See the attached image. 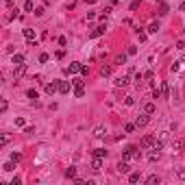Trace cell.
<instances>
[{"label": "cell", "instance_id": "cell-25", "mask_svg": "<svg viewBox=\"0 0 185 185\" xmlns=\"http://www.w3.org/2000/svg\"><path fill=\"white\" fill-rule=\"evenodd\" d=\"M172 148L174 150H183V140H172Z\"/></svg>", "mask_w": 185, "mask_h": 185}, {"label": "cell", "instance_id": "cell-46", "mask_svg": "<svg viewBox=\"0 0 185 185\" xmlns=\"http://www.w3.org/2000/svg\"><path fill=\"white\" fill-rule=\"evenodd\" d=\"M85 2H87V5H94V2H96V0H85Z\"/></svg>", "mask_w": 185, "mask_h": 185}, {"label": "cell", "instance_id": "cell-49", "mask_svg": "<svg viewBox=\"0 0 185 185\" xmlns=\"http://www.w3.org/2000/svg\"><path fill=\"white\" fill-rule=\"evenodd\" d=\"M7 5H13V0H7Z\"/></svg>", "mask_w": 185, "mask_h": 185}, {"label": "cell", "instance_id": "cell-40", "mask_svg": "<svg viewBox=\"0 0 185 185\" xmlns=\"http://www.w3.org/2000/svg\"><path fill=\"white\" fill-rule=\"evenodd\" d=\"M137 35H140V41H146V33L144 31H137Z\"/></svg>", "mask_w": 185, "mask_h": 185}, {"label": "cell", "instance_id": "cell-44", "mask_svg": "<svg viewBox=\"0 0 185 185\" xmlns=\"http://www.w3.org/2000/svg\"><path fill=\"white\" fill-rule=\"evenodd\" d=\"M135 52H137V48H135V46H131V48L126 50V55H135Z\"/></svg>", "mask_w": 185, "mask_h": 185}, {"label": "cell", "instance_id": "cell-29", "mask_svg": "<svg viewBox=\"0 0 185 185\" xmlns=\"http://www.w3.org/2000/svg\"><path fill=\"white\" fill-rule=\"evenodd\" d=\"M168 11H170V9H168V5L164 2V0H161V7H159V15H166Z\"/></svg>", "mask_w": 185, "mask_h": 185}, {"label": "cell", "instance_id": "cell-28", "mask_svg": "<svg viewBox=\"0 0 185 185\" xmlns=\"http://www.w3.org/2000/svg\"><path fill=\"white\" fill-rule=\"evenodd\" d=\"M24 11H29V13H33V11H35V7H33V0H26V2H24Z\"/></svg>", "mask_w": 185, "mask_h": 185}, {"label": "cell", "instance_id": "cell-41", "mask_svg": "<svg viewBox=\"0 0 185 185\" xmlns=\"http://www.w3.org/2000/svg\"><path fill=\"white\" fill-rule=\"evenodd\" d=\"M9 140H11V137H9V135H5V137H2V142H0V144H2V146H7V144H9Z\"/></svg>", "mask_w": 185, "mask_h": 185}, {"label": "cell", "instance_id": "cell-17", "mask_svg": "<svg viewBox=\"0 0 185 185\" xmlns=\"http://www.w3.org/2000/svg\"><path fill=\"white\" fill-rule=\"evenodd\" d=\"M2 170H5V172H13V170H15V161H7V164L2 166Z\"/></svg>", "mask_w": 185, "mask_h": 185}, {"label": "cell", "instance_id": "cell-34", "mask_svg": "<svg viewBox=\"0 0 185 185\" xmlns=\"http://www.w3.org/2000/svg\"><path fill=\"white\" fill-rule=\"evenodd\" d=\"M26 96H29V98H33V100H35V98H37V96H39V94H37V91H35V89H29V91H26Z\"/></svg>", "mask_w": 185, "mask_h": 185}, {"label": "cell", "instance_id": "cell-4", "mask_svg": "<svg viewBox=\"0 0 185 185\" xmlns=\"http://www.w3.org/2000/svg\"><path fill=\"white\" fill-rule=\"evenodd\" d=\"M155 140L157 137H152V135H146V137H142V142H140V148L144 150V148H150L152 144H155Z\"/></svg>", "mask_w": 185, "mask_h": 185}, {"label": "cell", "instance_id": "cell-11", "mask_svg": "<svg viewBox=\"0 0 185 185\" xmlns=\"http://www.w3.org/2000/svg\"><path fill=\"white\" fill-rule=\"evenodd\" d=\"M100 168H102V159H100V157H94V161H91V170H94V172H100Z\"/></svg>", "mask_w": 185, "mask_h": 185}, {"label": "cell", "instance_id": "cell-36", "mask_svg": "<svg viewBox=\"0 0 185 185\" xmlns=\"http://www.w3.org/2000/svg\"><path fill=\"white\" fill-rule=\"evenodd\" d=\"M81 74H83V76L89 74V67H87V65H81Z\"/></svg>", "mask_w": 185, "mask_h": 185}, {"label": "cell", "instance_id": "cell-26", "mask_svg": "<svg viewBox=\"0 0 185 185\" xmlns=\"http://www.w3.org/2000/svg\"><path fill=\"white\" fill-rule=\"evenodd\" d=\"M94 157H100V159H105V157H107V150H105V148H96V150H94Z\"/></svg>", "mask_w": 185, "mask_h": 185}, {"label": "cell", "instance_id": "cell-8", "mask_svg": "<svg viewBox=\"0 0 185 185\" xmlns=\"http://www.w3.org/2000/svg\"><path fill=\"white\" fill-rule=\"evenodd\" d=\"M76 72H81V63L79 61H74V63H70L65 67V74H76Z\"/></svg>", "mask_w": 185, "mask_h": 185}, {"label": "cell", "instance_id": "cell-22", "mask_svg": "<svg viewBox=\"0 0 185 185\" xmlns=\"http://www.w3.org/2000/svg\"><path fill=\"white\" fill-rule=\"evenodd\" d=\"M159 181H161V179H159V176H157V174H150V176H148V179H146V183H148V185H157V183H159Z\"/></svg>", "mask_w": 185, "mask_h": 185}, {"label": "cell", "instance_id": "cell-35", "mask_svg": "<svg viewBox=\"0 0 185 185\" xmlns=\"http://www.w3.org/2000/svg\"><path fill=\"white\" fill-rule=\"evenodd\" d=\"M179 67H181V65H179V61H174V63L170 65V72H176V70H179Z\"/></svg>", "mask_w": 185, "mask_h": 185}, {"label": "cell", "instance_id": "cell-5", "mask_svg": "<svg viewBox=\"0 0 185 185\" xmlns=\"http://www.w3.org/2000/svg\"><path fill=\"white\" fill-rule=\"evenodd\" d=\"M26 74V63H22V65H15V72H13V79L15 81H20L22 76Z\"/></svg>", "mask_w": 185, "mask_h": 185}, {"label": "cell", "instance_id": "cell-16", "mask_svg": "<svg viewBox=\"0 0 185 185\" xmlns=\"http://www.w3.org/2000/svg\"><path fill=\"white\" fill-rule=\"evenodd\" d=\"M111 72H113L111 65H102V67H100V74H102V76H111Z\"/></svg>", "mask_w": 185, "mask_h": 185}, {"label": "cell", "instance_id": "cell-31", "mask_svg": "<svg viewBox=\"0 0 185 185\" xmlns=\"http://www.w3.org/2000/svg\"><path fill=\"white\" fill-rule=\"evenodd\" d=\"M11 161H15V164H20V161H22V155H20V152H11Z\"/></svg>", "mask_w": 185, "mask_h": 185}, {"label": "cell", "instance_id": "cell-47", "mask_svg": "<svg viewBox=\"0 0 185 185\" xmlns=\"http://www.w3.org/2000/svg\"><path fill=\"white\" fill-rule=\"evenodd\" d=\"M181 11H185V2H183V5H181Z\"/></svg>", "mask_w": 185, "mask_h": 185}, {"label": "cell", "instance_id": "cell-6", "mask_svg": "<svg viewBox=\"0 0 185 185\" xmlns=\"http://www.w3.org/2000/svg\"><path fill=\"white\" fill-rule=\"evenodd\" d=\"M105 31H107V22H105V24H100V26H96L94 31L89 33V37H94V39H96V37H100V35H105Z\"/></svg>", "mask_w": 185, "mask_h": 185}, {"label": "cell", "instance_id": "cell-30", "mask_svg": "<svg viewBox=\"0 0 185 185\" xmlns=\"http://www.w3.org/2000/svg\"><path fill=\"white\" fill-rule=\"evenodd\" d=\"M159 29H161V26H159V22H152V24L148 26V33H157Z\"/></svg>", "mask_w": 185, "mask_h": 185}, {"label": "cell", "instance_id": "cell-14", "mask_svg": "<svg viewBox=\"0 0 185 185\" xmlns=\"http://www.w3.org/2000/svg\"><path fill=\"white\" fill-rule=\"evenodd\" d=\"M65 176H67V179H72V181H74V179H76V168H74V166H70V168H67V170H65Z\"/></svg>", "mask_w": 185, "mask_h": 185}, {"label": "cell", "instance_id": "cell-37", "mask_svg": "<svg viewBox=\"0 0 185 185\" xmlns=\"http://www.w3.org/2000/svg\"><path fill=\"white\" fill-rule=\"evenodd\" d=\"M46 61H48V55L41 52V55H39V63H46Z\"/></svg>", "mask_w": 185, "mask_h": 185}, {"label": "cell", "instance_id": "cell-27", "mask_svg": "<svg viewBox=\"0 0 185 185\" xmlns=\"http://www.w3.org/2000/svg\"><path fill=\"white\" fill-rule=\"evenodd\" d=\"M159 157H161V152H159V150H157V148H152V152H150V155H148V159H150V161H157V159H159Z\"/></svg>", "mask_w": 185, "mask_h": 185}, {"label": "cell", "instance_id": "cell-21", "mask_svg": "<svg viewBox=\"0 0 185 185\" xmlns=\"http://www.w3.org/2000/svg\"><path fill=\"white\" fill-rule=\"evenodd\" d=\"M135 129H137V124H135V122H126V124H124V133H133Z\"/></svg>", "mask_w": 185, "mask_h": 185}, {"label": "cell", "instance_id": "cell-45", "mask_svg": "<svg viewBox=\"0 0 185 185\" xmlns=\"http://www.w3.org/2000/svg\"><path fill=\"white\" fill-rule=\"evenodd\" d=\"M22 181H20V176H13V181H11V185H20Z\"/></svg>", "mask_w": 185, "mask_h": 185}, {"label": "cell", "instance_id": "cell-3", "mask_svg": "<svg viewBox=\"0 0 185 185\" xmlns=\"http://www.w3.org/2000/svg\"><path fill=\"white\" fill-rule=\"evenodd\" d=\"M150 122V113H142V115H137V118H135V124H137V129H144L146 124Z\"/></svg>", "mask_w": 185, "mask_h": 185}, {"label": "cell", "instance_id": "cell-9", "mask_svg": "<svg viewBox=\"0 0 185 185\" xmlns=\"http://www.w3.org/2000/svg\"><path fill=\"white\" fill-rule=\"evenodd\" d=\"M59 94H70V83L67 81H59Z\"/></svg>", "mask_w": 185, "mask_h": 185}, {"label": "cell", "instance_id": "cell-19", "mask_svg": "<svg viewBox=\"0 0 185 185\" xmlns=\"http://www.w3.org/2000/svg\"><path fill=\"white\" fill-rule=\"evenodd\" d=\"M161 96H164V98L170 96V87H168V83H161Z\"/></svg>", "mask_w": 185, "mask_h": 185}, {"label": "cell", "instance_id": "cell-10", "mask_svg": "<svg viewBox=\"0 0 185 185\" xmlns=\"http://www.w3.org/2000/svg\"><path fill=\"white\" fill-rule=\"evenodd\" d=\"M118 172H120V174H126V172H131V166L126 164V161H124V159H122V161H120V164H118Z\"/></svg>", "mask_w": 185, "mask_h": 185}, {"label": "cell", "instance_id": "cell-24", "mask_svg": "<svg viewBox=\"0 0 185 185\" xmlns=\"http://www.w3.org/2000/svg\"><path fill=\"white\" fill-rule=\"evenodd\" d=\"M113 63H115V65H122V63H126V55H118V57L113 59Z\"/></svg>", "mask_w": 185, "mask_h": 185}, {"label": "cell", "instance_id": "cell-32", "mask_svg": "<svg viewBox=\"0 0 185 185\" xmlns=\"http://www.w3.org/2000/svg\"><path fill=\"white\" fill-rule=\"evenodd\" d=\"M124 105H126V107H133V105H135V98H133V96H126V98H124Z\"/></svg>", "mask_w": 185, "mask_h": 185}, {"label": "cell", "instance_id": "cell-39", "mask_svg": "<svg viewBox=\"0 0 185 185\" xmlns=\"http://www.w3.org/2000/svg\"><path fill=\"white\" fill-rule=\"evenodd\" d=\"M137 7H140V0H133V2H131V11H135Z\"/></svg>", "mask_w": 185, "mask_h": 185}, {"label": "cell", "instance_id": "cell-18", "mask_svg": "<svg viewBox=\"0 0 185 185\" xmlns=\"http://www.w3.org/2000/svg\"><path fill=\"white\" fill-rule=\"evenodd\" d=\"M140 179H142V174H140V172H131V174H129V183H137Z\"/></svg>", "mask_w": 185, "mask_h": 185}, {"label": "cell", "instance_id": "cell-2", "mask_svg": "<svg viewBox=\"0 0 185 185\" xmlns=\"http://www.w3.org/2000/svg\"><path fill=\"white\" fill-rule=\"evenodd\" d=\"M72 87H74V96L76 98H83L85 96V81L83 79H74L72 81Z\"/></svg>", "mask_w": 185, "mask_h": 185}, {"label": "cell", "instance_id": "cell-20", "mask_svg": "<svg viewBox=\"0 0 185 185\" xmlns=\"http://www.w3.org/2000/svg\"><path fill=\"white\" fill-rule=\"evenodd\" d=\"M24 37H26L29 41H33V39H35V31H33V29H24Z\"/></svg>", "mask_w": 185, "mask_h": 185}, {"label": "cell", "instance_id": "cell-38", "mask_svg": "<svg viewBox=\"0 0 185 185\" xmlns=\"http://www.w3.org/2000/svg\"><path fill=\"white\" fill-rule=\"evenodd\" d=\"M33 13H35V15H37V17H39V15H44V7H37V9H35V11H33Z\"/></svg>", "mask_w": 185, "mask_h": 185}, {"label": "cell", "instance_id": "cell-1", "mask_svg": "<svg viewBox=\"0 0 185 185\" xmlns=\"http://www.w3.org/2000/svg\"><path fill=\"white\" fill-rule=\"evenodd\" d=\"M142 157V148H137V146H126L122 150V159L129 161V159H140Z\"/></svg>", "mask_w": 185, "mask_h": 185}, {"label": "cell", "instance_id": "cell-13", "mask_svg": "<svg viewBox=\"0 0 185 185\" xmlns=\"http://www.w3.org/2000/svg\"><path fill=\"white\" fill-rule=\"evenodd\" d=\"M144 111H146V113H150V115H152V113H155V111H157V105H155V102H146V105H144Z\"/></svg>", "mask_w": 185, "mask_h": 185}, {"label": "cell", "instance_id": "cell-12", "mask_svg": "<svg viewBox=\"0 0 185 185\" xmlns=\"http://www.w3.org/2000/svg\"><path fill=\"white\" fill-rule=\"evenodd\" d=\"M129 85V76H120V79H115V87H126Z\"/></svg>", "mask_w": 185, "mask_h": 185}, {"label": "cell", "instance_id": "cell-7", "mask_svg": "<svg viewBox=\"0 0 185 185\" xmlns=\"http://www.w3.org/2000/svg\"><path fill=\"white\" fill-rule=\"evenodd\" d=\"M44 89H46V94H50V96H52L55 91H59V81H52V83H46V87H44Z\"/></svg>", "mask_w": 185, "mask_h": 185}, {"label": "cell", "instance_id": "cell-50", "mask_svg": "<svg viewBox=\"0 0 185 185\" xmlns=\"http://www.w3.org/2000/svg\"><path fill=\"white\" fill-rule=\"evenodd\" d=\"M183 35H185V29H183Z\"/></svg>", "mask_w": 185, "mask_h": 185}, {"label": "cell", "instance_id": "cell-15", "mask_svg": "<svg viewBox=\"0 0 185 185\" xmlns=\"http://www.w3.org/2000/svg\"><path fill=\"white\" fill-rule=\"evenodd\" d=\"M94 135H96V137H105V135H107V129H105V126H96V129H94Z\"/></svg>", "mask_w": 185, "mask_h": 185}, {"label": "cell", "instance_id": "cell-33", "mask_svg": "<svg viewBox=\"0 0 185 185\" xmlns=\"http://www.w3.org/2000/svg\"><path fill=\"white\" fill-rule=\"evenodd\" d=\"M176 176H179L181 181H185V168H179V170H176Z\"/></svg>", "mask_w": 185, "mask_h": 185}, {"label": "cell", "instance_id": "cell-42", "mask_svg": "<svg viewBox=\"0 0 185 185\" xmlns=\"http://www.w3.org/2000/svg\"><path fill=\"white\" fill-rule=\"evenodd\" d=\"M7 107H9V105H7V100H2V102H0V111H7Z\"/></svg>", "mask_w": 185, "mask_h": 185}, {"label": "cell", "instance_id": "cell-43", "mask_svg": "<svg viewBox=\"0 0 185 185\" xmlns=\"http://www.w3.org/2000/svg\"><path fill=\"white\" fill-rule=\"evenodd\" d=\"M176 48H179V50H185V41H183V39H181V41L176 44Z\"/></svg>", "mask_w": 185, "mask_h": 185}, {"label": "cell", "instance_id": "cell-48", "mask_svg": "<svg viewBox=\"0 0 185 185\" xmlns=\"http://www.w3.org/2000/svg\"><path fill=\"white\" fill-rule=\"evenodd\" d=\"M44 5H50V0H44Z\"/></svg>", "mask_w": 185, "mask_h": 185}, {"label": "cell", "instance_id": "cell-23", "mask_svg": "<svg viewBox=\"0 0 185 185\" xmlns=\"http://www.w3.org/2000/svg\"><path fill=\"white\" fill-rule=\"evenodd\" d=\"M13 63H15V65H22V63H24V55H20V52L13 55Z\"/></svg>", "mask_w": 185, "mask_h": 185}]
</instances>
